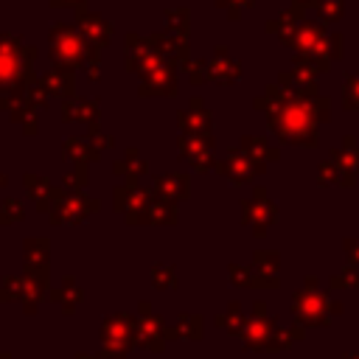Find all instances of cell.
Masks as SVG:
<instances>
[{"mask_svg": "<svg viewBox=\"0 0 359 359\" xmlns=\"http://www.w3.org/2000/svg\"><path fill=\"white\" fill-rule=\"evenodd\" d=\"M165 31L174 36H188V8H168L165 11Z\"/></svg>", "mask_w": 359, "mask_h": 359, "instance_id": "6", "label": "cell"}, {"mask_svg": "<svg viewBox=\"0 0 359 359\" xmlns=\"http://www.w3.org/2000/svg\"><path fill=\"white\" fill-rule=\"evenodd\" d=\"M146 79H143V87H140V93H171L174 90V67L168 65V62H163V65H157L154 70H149V73H143Z\"/></svg>", "mask_w": 359, "mask_h": 359, "instance_id": "4", "label": "cell"}, {"mask_svg": "<svg viewBox=\"0 0 359 359\" xmlns=\"http://www.w3.org/2000/svg\"><path fill=\"white\" fill-rule=\"evenodd\" d=\"M50 8H84V0H48Z\"/></svg>", "mask_w": 359, "mask_h": 359, "instance_id": "7", "label": "cell"}, {"mask_svg": "<svg viewBox=\"0 0 359 359\" xmlns=\"http://www.w3.org/2000/svg\"><path fill=\"white\" fill-rule=\"evenodd\" d=\"M42 84H45L50 93H56V95H70V93H73V73H70V67L56 65V67L45 76Z\"/></svg>", "mask_w": 359, "mask_h": 359, "instance_id": "5", "label": "cell"}, {"mask_svg": "<svg viewBox=\"0 0 359 359\" xmlns=\"http://www.w3.org/2000/svg\"><path fill=\"white\" fill-rule=\"evenodd\" d=\"M76 22H79V31L84 34V39H87L93 48L109 45V39H112V22L104 20L98 11L79 8V11H76Z\"/></svg>", "mask_w": 359, "mask_h": 359, "instance_id": "3", "label": "cell"}, {"mask_svg": "<svg viewBox=\"0 0 359 359\" xmlns=\"http://www.w3.org/2000/svg\"><path fill=\"white\" fill-rule=\"evenodd\" d=\"M36 48L25 45L11 34H0V93L14 90L20 81L31 79Z\"/></svg>", "mask_w": 359, "mask_h": 359, "instance_id": "1", "label": "cell"}, {"mask_svg": "<svg viewBox=\"0 0 359 359\" xmlns=\"http://www.w3.org/2000/svg\"><path fill=\"white\" fill-rule=\"evenodd\" d=\"M48 48L56 65L65 67H76L90 56V48L84 45V34L70 25V22H50V34H48Z\"/></svg>", "mask_w": 359, "mask_h": 359, "instance_id": "2", "label": "cell"}]
</instances>
